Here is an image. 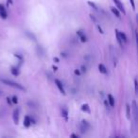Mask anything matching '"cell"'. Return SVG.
Here are the masks:
<instances>
[{"label": "cell", "instance_id": "18", "mask_svg": "<svg viewBox=\"0 0 138 138\" xmlns=\"http://www.w3.org/2000/svg\"><path fill=\"white\" fill-rule=\"evenodd\" d=\"M26 33H27V35H28V37L30 38V39H32L33 41H36V37H35L34 35H33V34H31V33H30V32H28V31H27Z\"/></svg>", "mask_w": 138, "mask_h": 138}, {"label": "cell", "instance_id": "15", "mask_svg": "<svg viewBox=\"0 0 138 138\" xmlns=\"http://www.w3.org/2000/svg\"><path fill=\"white\" fill-rule=\"evenodd\" d=\"M81 110L83 111V112H86V113H91V110H90L89 106L87 105V104H83V105L81 106Z\"/></svg>", "mask_w": 138, "mask_h": 138}, {"label": "cell", "instance_id": "29", "mask_svg": "<svg viewBox=\"0 0 138 138\" xmlns=\"http://www.w3.org/2000/svg\"><path fill=\"white\" fill-rule=\"evenodd\" d=\"M54 61H56V62H59V59H58V58H54Z\"/></svg>", "mask_w": 138, "mask_h": 138}, {"label": "cell", "instance_id": "14", "mask_svg": "<svg viewBox=\"0 0 138 138\" xmlns=\"http://www.w3.org/2000/svg\"><path fill=\"white\" fill-rule=\"evenodd\" d=\"M119 36H120V38H121L122 42H124V43H127V42H128L127 36L125 35V33H124V32H120V31H119Z\"/></svg>", "mask_w": 138, "mask_h": 138}, {"label": "cell", "instance_id": "30", "mask_svg": "<svg viewBox=\"0 0 138 138\" xmlns=\"http://www.w3.org/2000/svg\"><path fill=\"white\" fill-rule=\"evenodd\" d=\"M53 69H54L55 71H56V70H57V67H56V66H53Z\"/></svg>", "mask_w": 138, "mask_h": 138}, {"label": "cell", "instance_id": "21", "mask_svg": "<svg viewBox=\"0 0 138 138\" xmlns=\"http://www.w3.org/2000/svg\"><path fill=\"white\" fill-rule=\"evenodd\" d=\"M12 102H13V103H17V102H18V98H17V96H12Z\"/></svg>", "mask_w": 138, "mask_h": 138}, {"label": "cell", "instance_id": "19", "mask_svg": "<svg viewBox=\"0 0 138 138\" xmlns=\"http://www.w3.org/2000/svg\"><path fill=\"white\" fill-rule=\"evenodd\" d=\"M80 41H81L82 43H85V42L87 41V38H86V36H85L84 34H82V35H80Z\"/></svg>", "mask_w": 138, "mask_h": 138}, {"label": "cell", "instance_id": "27", "mask_svg": "<svg viewBox=\"0 0 138 138\" xmlns=\"http://www.w3.org/2000/svg\"><path fill=\"white\" fill-rule=\"evenodd\" d=\"M71 137H74V138H79V136L77 134H71Z\"/></svg>", "mask_w": 138, "mask_h": 138}, {"label": "cell", "instance_id": "28", "mask_svg": "<svg viewBox=\"0 0 138 138\" xmlns=\"http://www.w3.org/2000/svg\"><path fill=\"white\" fill-rule=\"evenodd\" d=\"M7 100H8V102H9V104L12 103V99H11V98H7Z\"/></svg>", "mask_w": 138, "mask_h": 138}, {"label": "cell", "instance_id": "24", "mask_svg": "<svg viewBox=\"0 0 138 138\" xmlns=\"http://www.w3.org/2000/svg\"><path fill=\"white\" fill-rule=\"evenodd\" d=\"M98 30H99V32H100L101 34H102V33H103V30H102V28H100V26H98Z\"/></svg>", "mask_w": 138, "mask_h": 138}, {"label": "cell", "instance_id": "17", "mask_svg": "<svg viewBox=\"0 0 138 138\" xmlns=\"http://www.w3.org/2000/svg\"><path fill=\"white\" fill-rule=\"evenodd\" d=\"M62 115H63V116L65 118L66 120H67V116H68V113H67V111L65 110V109H63L62 110Z\"/></svg>", "mask_w": 138, "mask_h": 138}, {"label": "cell", "instance_id": "5", "mask_svg": "<svg viewBox=\"0 0 138 138\" xmlns=\"http://www.w3.org/2000/svg\"><path fill=\"white\" fill-rule=\"evenodd\" d=\"M0 16L2 17L3 19H6L8 17V14L6 9H5V7L2 4H0Z\"/></svg>", "mask_w": 138, "mask_h": 138}, {"label": "cell", "instance_id": "1", "mask_svg": "<svg viewBox=\"0 0 138 138\" xmlns=\"http://www.w3.org/2000/svg\"><path fill=\"white\" fill-rule=\"evenodd\" d=\"M1 81L3 82V83H5V84H7L9 85V86H12L14 87V88H18V89L20 90H25V88H24L22 85H20L19 83H16V82H14V81H12V80H2L1 79Z\"/></svg>", "mask_w": 138, "mask_h": 138}, {"label": "cell", "instance_id": "11", "mask_svg": "<svg viewBox=\"0 0 138 138\" xmlns=\"http://www.w3.org/2000/svg\"><path fill=\"white\" fill-rule=\"evenodd\" d=\"M111 9H112L113 13L115 14V15L117 17V18H120V13H119V11H118V9H117L116 8H115V7H112V8H111Z\"/></svg>", "mask_w": 138, "mask_h": 138}, {"label": "cell", "instance_id": "16", "mask_svg": "<svg viewBox=\"0 0 138 138\" xmlns=\"http://www.w3.org/2000/svg\"><path fill=\"white\" fill-rule=\"evenodd\" d=\"M126 112H127V117L130 119L131 118V107H130L129 104L126 105Z\"/></svg>", "mask_w": 138, "mask_h": 138}, {"label": "cell", "instance_id": "2", "mask_svg": "<svg viewBox=\"0 0 138 138\" xmlns=\"http://www.w3.org/2000/svg\"><path fill=\"white\" fill-rule=\"evenodd\" d=\"M89 128H90V125L88 124V122H87L86 120H82L81 124L80 125V130L82 134L86 132V131L89 129Z\"/></svg>", "mask_w": 138, "mask_h": 138}, {"label": "cell", "instance_id": "9", "mask_svg": "<svg viewBox=\"0 0 138 138\" xmlns=\"http://www.w3.org/2000/svg\"><path fill=\"white\" fill-rule=\"evenodd\" d=\"M98 69H99V72L102 73V74H107L108 73L107 68L103 65V64H99V65H98Z\"/></svg>", "mask_w": 138, "mask_h": 138}, {"label": "cell", "instance_id": "26", "mask_svg": "<svg viewBox=\"0 0 138 138\" xmlns=\"http://www.w3.org/2000/svg\"><path fill=\"white\" fill-rule=\"evenodd\" d=\"M81 69H82V72H86V67H85L84 65H82Z\"/></svg>", "mask_w": 138, "mask_h": 138}, {"label": "cell", "instance_id": "23", "mask_svg": "<svg viewBox=\"0 0 138 138\" xmlns=\"http://www.w3.org/2000/svg\"><path fill=\"white\" fill-rule=\"evenodd\" d=\"M130 1H131V6H132V9H135V5H134V0H130Z\"/></svg>", "mask_w": 138, "mask_h": 138}, {"label": "cell", "instance_id": "25", "mask_svg": "<svg viewBox=\"0 0 138 138\" xmlns=\"http://www.w3.org/2000/svg\"><path fill=\"white\" fill-rule=\"evenodd\" d=\"M75 74H76V75H78V76H80V72L77 69V70H75Z\"/></svg>", "mask_w": 138, "mask_h": 138}, {"label": "cell", "instance_id": "8", "mask_svg": "<svg viewBox=\"0 0 138 138\" xmlns=\"http://www.w3.org/2000/svg\"><path fill=\"white\" fill-rule=\"evenodd\" d=\"M108 101H109V103H110L111 107H114L115 104V98H114V96H112V95H108Z\"/></svg>", "mask_w": 138, "mask_h": 138}, {"label": "cell", "instance_id": "22", "mask_svg": "<svg viewBox=\"0 0 138 138\" xmlns=\"http://www.w3.org/2000/svg\"><path fill=\"white\" fill-rule=\"evenodd\" d=\"M134 89H135V92H137V80H134Z\"/></svg>", "mask_w": 138, "mask_h": 138}, {"label": "cell", "instance_id": "12", "mask_svg": "<svg viewBox=\"0 0 138 138\" xmlns=\"http://www.w3.org/2000/svg\"><path fill=\"white\" fill-rule=\"evenodd\" d=\"M132 106H134V115L135 117V120H137V105H136V101L134 100L132 102Z\"/></svg>", "mask_w": 138, "mask_h": 138}, {"label": "cell", "instance_id": "10", "mask_svg": "<svg viewBox=\"0 0 138 138\" xmlns=\"http://www.w3.org/2000/svg\"><path fill=\"white\" fill-rule=\"evenodd\" d=\"M11 72H12V74L13 76H18L19 75V69L17 67H15V66H12V69H11Z\"/></svg>", "mask_w": 138, "mask_h": 138}, {"label": "cell", "instance_id": "6", "mask_svg": "<svg viewBox=\"0 0 138 138\" xmlns=\"http://www.w3.org/2000/svg\"><path fill=\"white\" fill-rule=\"evenodd\" d=\"M55 83H56L57 87L59 88L60 92H61L63 95H65V91H64V88H63V83H62L59 80H55Z\"/></svg>", "mask_w": 138, "mask_h": 138}, {"label": "cell", "instance_id": "4", "mask_svg": "<svg viewBox=\"0 0 138 138\" xmlns=\"http://www.w3.org/2000/svg\"><path fill=\"white\" fill-rule=\"evenodd\" d=\"M31 123H34V121L31 119L30 117L27 115V116L25 117V119H24V126L27 127V128H28V127L31 125Z\"/></svg>", "mask_w": 138, "mask_h": 138}, {"label": "cell", "instance_id": "13", "mask_svg": "<svg viewBox=\"0 0 138 138\" xmlns=\"http://www.w3.org/2000/svg\"><path fill=\"white\" fill-rule=\"evenodd\" d=\"M115 34H116V39H117V42H118V44H119V45L120 47H122L123 45V42H122V40H121V38H120V36H119V31L117 30H115Z\"/></svg>", "mask_w": 138, "mask_h": 138}, {"label": "cell", "instance_id": "7", "mask_svg": "<svg viewBox=\"0 0 138 138\" xmlns=\"http://www.w3.org/2000/svg\"><path fill=\"white\" fill-rule=\"evenodd\" d=\"M12 118H13L14 124H18V122H19V109H15V110H14Z\"/></svg>", "mask_w": 138, "mask_h": 138}, {"label": "cell", "instance_id": "20", "mask_svg": "<svg viewBox=\"0 0 138 138\" xmlns=\"http://www.w3.org/2000/svg\"><path fill=\"white\" fill-rule=\"evenodd\" d=\"M88 4H89L90 6H91V7H92V8H94V9H98V7H96V5L94 4L93 2H91V1H88Z\"/></svg>", "mask_w": 138, "mask_h": 138}, {"label": "cell", "instance_id": "3", "mask_svg": "<svg viewBox=\"0 0 138 138\" xmlns=\"http://www.w3.org/2000/svg\"><path fill=\"white\" fill-rule=\"evenodd\" d=\"M114 2H115V4L116 5V7L118 8V11H120V12H123L124 14L126 13V12H125V9H124V7H123V4L120 2L119 0H114Z\"/></svg>", "mask_w": 138, "mask_h": 138}]
</instances>
